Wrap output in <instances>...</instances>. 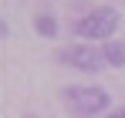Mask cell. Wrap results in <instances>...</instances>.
<instances>
[{"mask_svg": "<svg viewBox=\"0 0 125 118\" xmlns=\"http://www.w3.org/2000/svg\"><path fill=\"white\" fill-rule=\"evenodd\" d=\"M118 10L115 7H95V10H88L78 24H74V34L84 40H112V34L118 30Z\"/></svg>", "mask_w": 125, "mask_h": 118, "instance_id": "6da1fadb", "label": "cell"}, {"mask_svg": "<svg viewBox=\"0 0 125 118\" xmlns=\"http://www.w3.org/2000/svg\"><path fill=\"white\" fill-rule=\"evenodd\" d=\"M64 101L78 111V115H102L112 108L108 91L98 84H74V88H64Z\"/></svg>", "mask_w": 125, "mask_h": 118, "instance_id": "7a4b0ae2", "label": "cell"}, {"mask_svg": "<svg viewBox=\"0 0 125 118\" xmlns=\"http://www.w3.org/2000/svg\"><path fill=\"white\" fill-rule=\"evenodd\" d=\"M58 61L68 64V68H78V71H88V74H95V71H102L105 64V54L98 47H91V44H68L58 51Z\"/></svg>", "mask_w": 125, "mask_h": 118, "instance_id": "3957f363", "label": "cell"}, {"mask_svg": "<svg viewBox=\"0 0 125 118\" xmlns=\"http://www.w3.org/2000/svg\"><path fill=\"white\" fill-rule=\"evenodd\" d=\"M102 54H105V61H108L112 68H125V40H115V37H112L102 47Z\"/></svg>", "mask_w": 125, "mask_h": 118, "instance_id": "277c9868", "label": "cell"}, {"mask_svg": "<svg viewBox=\"0 0 125 118\" xmlns=\"http://www.w3.org/2000/svg\"><path fill=\"white\" fill-rule=\"evenodd\" d=\"M34 30H37L41 37H54V34H58V20L51 17V14H37V17H34Z\"/></svg>", "mask_w": 125, "mask_h": 118, "instance_id": "5b68a950", "label": "cell"}, {"mask_svg": "<svg viewBox=\"0 0 125 118\" xmlns=\"http://www.w3.org/2000/svg\"><path fill=\"white\" fill-rule=\"evenodd\" d=\"M105 118H125V108H115V111H108Z\"/></svg>", "mask_w": 125, "mask_h": 118, "instance_id": "8992f818", "label": "cell"}]
</instances>
